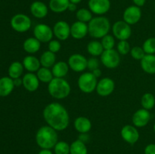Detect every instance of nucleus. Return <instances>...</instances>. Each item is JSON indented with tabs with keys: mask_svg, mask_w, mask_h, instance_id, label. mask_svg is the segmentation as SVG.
Listing matches in <instances>:
<instances>
[{
	"mask_svg": "<svg viewBox=\"0 0 155 154\" xmlns=\"http://www.w3.org/2000/svg\"><path fill=\"white\" fill-rule=\"evenodd\" d=\"M42 116L47 125L57 131H64L69 126V113L62 104L58 102L50 103L45 106Z\"/></svg>",
	"mask_w": 155,
	"mask_h": 154,
	"instance_id": "obj_1",
	"label": "nucleus"
},
{
	"mask_svg": "<svg viewBox=\"0 0 155 154\" xmlns=\"http://www.w3.org/2000/svg\"><path fill=\"white\" fill-rule=\"evenodd\" d=\"M36 143L41 149H52L58 141V131L49 125H43L37 130Z\"/></svg>",
	"mask_w": 155,
	"mask_h": 154,
	"instance_id": "obj_2",
	"label": "nucleus"
},
{
	"mask_svg": "<svg viewBox=\"0 0 155 154\" xmlns=\"http://www.w3.org/2000/svg\"><path fill=\"white\" fill-rule=\"evenodd\" d=\"M89 34L95 39H102L108 34L110 30V23L108 18L104 16H97L88 23Z\"/></svg>",
	"mask_w": 155,
	"mask_h": 154,
	"instance_id": "obj_3",
	"label": "nucleus"
},
{
	"mask_svg": "<svg viewBox=\"0 0 155 154\" xmlns=\"http://www.w3.org/2000/svg\"><path fill=\"white\" fill-rule=\"evenodd\" d=\"M71 88L66 79L64 78H55L48 83V91L53 98L62 100L69 96Z\"/></svg>",
	"mask_w": 155,
	"mask_h": 154,
	"instance_id": "obj_4",
	"label": "nucleus"
},
{
	"mask_svg": "<svg viewBox=\"0 0 155 154\" xmlns=\"http://www.w3.org/2000/svg\"><path fill=\"white\" fill-rule=\"evenodd\" d=\"M98 80L92 72H85L78 78L77 85L82 92L90 94L96 89Z\"/></svg>",
	"mask_w": 155,
	"mask_h": 154,
	"instance_id": "obj_5",
	"label": "nucleus"
},
{
	"mask_svg": "<svg viewBox=\"0 0 155 154\" xmlns=\"http://www.w3.org/2000/svg\"><path fill=\"white\" fill-rule=\"evenodd\" d=\"M12 29L18 33H25L28 31L32 26V21L30 17L24 14H17L11 20Z\"/></svg>",
	"mask_w": 155,
	"mask_h": 154,
	"instance_id": "obj_6",
	"label": "nucleus"
},
{
	"mask_svg": "<svg viewBox=\"0 0 155 154\" xmlns=\"http://www.w3.org/2000/svg\"><path fill=\"white\" fill-rule=\"evenodd\" d=\"M112 33L114 36L119 41L128 40L132 35L131 26L125 21H117L112 26Z\"/></svg>",
	"mask_w": 155,
	"mask_h": 154,
	"instance_id": "obj_7",
	"label": "nucleus"
},
{
	"mask_svg": "<svg viewBox=\"0 0 155 154\" xmlns=\"http://www.w3.org/2000/svg\"><path fill=\"white\" fill-rule=\"evenodd\" d=\"M100 57L102 64L108 69H114L120 63V54L115 49L104 50Z\"/></svg>",
	"mask_w": 155,
	"mask_h": 154,
	"instance_id": "obj_8",
	"label": "nucleus"
},
{
	"mask_svg": "<svg viewBox=\"0 0 155 154\" xmlns=\"http://www.w3.org/2000/svg\"><path fill=\"white\" fill-rule=\"evenodd\" d=\"M33 36L41 43H48L53 39V29L45 24H39L33 29Z\"/></svg>",
	"mask_w": 155,
	"mask_h": 154,
	"instance_id": "obj_9",
	"label": "nucleus"
},
{
	"mask_svg": "<svg viewBox=\"0 0 155 154\" xmlns=\"http://www.w3.org/2000/svg\"><path fill=\"white\" fill-rule=\"evenodd\" d=\"M88 59L84 55L78 53L71 54L68 58V63L70 69L76 72H82L87 69Z\"/></svg>",
	"mask_w": 155,
	"mask_h": 154,
	"instance_id": "obj_10",
	"label": "nucleus"
},
{
	"mask_svg": "<svg viewBox=\"0 0 155 154\" xmlns=\"http://www.w3.org/2000/svg\"><path fill=\"white\" fill-rule=\"evenodd\" d=\"M88 6L92 14L102 16L109 11L111 4L110 0H89Z\"/></svg>",
	"mask_w": 155,
	"mask_h": 154,
	"instance_id": "obj_11",
	"label": "nucleus"
},
{
	"mask_svg": "<svg viewBox=\"0 0 155 154\" xmlns=\"http://www.w3.org/2000/svg\"><path fill=\"white\" fill-rule=\"evenodd\" d=\"M142 18V10L141 8L136 5H130L124 10L123 14V19L128 24L135 25L141 20Z\"/></svg>",
	"mask_w": 155,
	"mask_h": 154,
	"instance_id": "obj_12",
	"label": "nucleus"
},
{
	"mask_svg": "<svg viewBox=\"0 0 155 154\" xmlns=\"http://www.w3.org/2000/svg\"><path fill=\"white\" fill-rule=\"evenodd\" d=\"M114 89V81L109 77H104L98 82L95 91L99 96L107 97L113 93Z\"/></svg>",
	"mask_w": 155,
	"mask_h": 154,
	"instance_id": "obj_13",
	"label": "nucleus"
},
{
	"mask_svg": "<svg viewBox=\"0 0 155 154\" xmlns=\"http://www.w3.org/2000/svg\"><path fill=\"white\" fill-rule=\"evenodd\" d=\"M120 135L123 140L130 144H135L139 139V132L134 125H126L121 128Z\"/></svg>",
	"mask_w": 155,
	"mask_h": 154,
	"instance_id": "obj_14",
	"label": "nucleus"
},
{
	"mask_svg": "<svg viewBox=\"0 0 155 154\" xmlns=\"http://www.w3.org/2000/svg\"><path fill=\"white\" fill-rule=\"evenodd\" d=\"M151 113L149 110L141 108L136 110L133 115L132 122L136 128H143L146 126L151 120Z\"/></svg>",
	"mask_w": 155,
	"mask_h": 154,
	"instance_id": "obj_15",
	"label": "nucleus"
},
{
	"mask_svg": "<svg viewBox=\"0 0 155 154\" xmlns=\"http://www.w3.org/2000/svg\"><path fill=\"white\" fill-rule=\"evenodd\" d=\"M53 33L59 41H65L71 36V26L64 21H59L53 27Z\"/></svg>",
	"mask_w": 155,
	"mask_h": 154,
	"instance_id": "obj_16",
	"label": "nucleus"
},
{
	"mask_svg": "<svg viewBox=\"0 0 155 154\" xmlns=\"http://www.w3.org/2000/svg\"><path fill=\"white\" fill-rule=\"evenodd\" d=\"M89 33V27L86 23L75 21L71 26V36L75 39H82Z\"/></svg>",
	"mask_w": 155,
	"mask_h": 154,
	"instance_id": "obj_17",
	"label": "nucleus"
},
{
	"mask_svg": "<svg viewBox=\"0 0 155 154\" xmlns=\"http://www.w3.org/2000/svg\"><path fill=\"white\" fill-rule=\"evenodd\" d=\"M31 14L37 19H42L48 15V8L44 2L41 1H34L30 7Z\"/></svg>",
	"mask_w": 155,
	"mask_h": 154,
	"instance_id": "obj_18",
	"label": "nucleus"
},
{
	"mask_svg": "<svg viewBox=\"0 0 155 154\" xmlns=\"http://www.w3.org/2000/svg\"><path fill=\"white\" fill-rule=\"evenodd\" d=\"M23 85L30 92H34L39 86V80L34 72H27L23 77Z\"/></svg>",
	"mask_w": 155,
	"mask_h": 154,
	"instance_id": "obj_19",
	"label": "nucleus"
},
{
	"mask_svg": "<svg viewBox=\"0 0 155 154\" xmlns=\"http://www.w3.org/2000/svg\"><path fill=\"white\" fill-rule=\"evenodd\" d=\"M74 126L76 131L80 134L88 133L92 128V122L89 118L86 116H79L74 122Z\"/></svg>",
	"mask_w": 155,
	"mask_h": 154,
	"instance_id": "obj_20",
	"label": "nucleus"
},
{
	"mask_svg": "<svg viewBox=\"0 0 155 154\" xmlns=\"http://www.w3.org/2000/svg\"><path fill=\"white\" fill-rule=\"evenodd\" d=\"M24 67L28 72H36L41 67L39 59L33 55H27L24 58L22 62Z\"/></svg>",
	"mask_w": 155,
	"mask_h": 154,
	"instance_id": "obj_21",
	"label": "nucleus"
},
{
	"mask_svg": "<svg viewBox=\"0 0 155 154\" xmlns=\"http://www.w3.org/2000/svg\"><path fill=\"white\" fill-rule=\"evenodd\" d=\"M142 70L148 74H155V54H145L140 60Z\"/></svg>",
	"mask_w": 155,
	"mask_h": 154,
	"instance_id": "obj_22",
	"label": "nucleus"
},
{
	"mask_svg": "<svg viewBox=\"0 0 155 154\" xmlns=\"http://www.w3.org/2000/svg\"><path fill=\"white\" fill-rule=\"evenodd\" d=\"M15 84L11 77H2L0 79V96L6 97L13 91Z\"/></svg>",
	"mask_w": 155,
	"mask_h": 154,
	"instance_id": "obj_23",
	"label": "nucleus"
},
{
	"mask_svg": "<svg viewBox=\"0 0 155 154\" xmlns=\"http://www.w3.org/2000/svg\"><path fill=\"white\" fill-rule=\"evenodd\" d=\"M24 50L30 54H33L38 52L41 48V42L33 36L26 39L23 44Z\"/></svg>",
	"mask_w": 155,
	"mask_h": 154,
	"instance_id": "obj_24",
	"label": "nucleus"
},
{
	"mask_svg": "<svg viewBox=\"0 0 155 154\" xmlns=\"http://www.w3.org/2000/svg\"><path fill=\"white\" fill-rule=\"evenodd\" d=\"M69 65L64 61L56 62L51 68V72L55 78H64L69 72Z\"/></svg>",
	"mask_w": 155,
	"mask_h": 154,
	"instance_id": "obj_25",
	"label": "nucleus"
},
{
	"mask_svg": "<svg viewBox=\"0 0 155 154\" xmlns=\"http://www.w3.org/2000/svg\"><path fill=\"white\" fill-rule=\"evenodd\" d=\"M69 4V0H50L48 8L54 13L60 14L68 10Z\"/></svg>",
	"mask_w": 155,
	"mask_h": 154,
	"instance_id": "obj_26",
	"label": "nucleus"
},
{
	"mask_svg": "<svg viewBox=\"0 0 155 154\" xmlns=\"http://www.w3.org/2000/svg\"><path fill=\"white\" fill-rule=\"evenodd\" d=\"M39 61H40L41 66L43 67L50 68L54 66V63H56V55L54 53L51 52L50 51H45L41 54L40 58H39Z\"/></svg>",
	"mask_w": 155,
	"mask_h": 154,
	"instance_id": "obj_27",
	"label": "nucleus"
},
{
	"mask_svg": "<svg viewBox=\"0 0 155 154\" xmlns=\"http://www.w3.org/2000/svg\"><path fill=\"white\" fill-rule=\"evenodd\" d=\"M88 53L92 56V57H98L101 56L103 51H104L101 42L97 40H92L88 43L86 47Z\"/></svg>",
	"mask_w": 155,
	"mask_h": 154,
	"instance_id": "obj_28",
	"label": "nucleus"
},
{
	"mask_svg": "<svg viewBox=\"0 0 155 154\" xmlns=\"http://www.w3.org/2000/svg\"><path fill=\"white\" fill-rule=\"evenodd\" d=\"M70 154H88L86 143L79 139L74 140L70 145Z\"/></svg>",
	"mask_w": 155,
	"mask_h": 154,
	"instance_id": "obj_29",
	"label": "nucleus"
},
{
	"mask_svg": "<svg viewBox=\"0 0 155 154\" xmlns=\"http://www.w3.org/2000/svg\"><path fill=\"white\" fill-rule=\"evenodd\" d=\"M24 65L21 62H13L8 68L9 77H11L13 79L17 78H20L22 75L23 72H24Z\"/></svg>",
	"mask_w": 155,
	"mask_h": 154,
	"instance_id": "obj_30",
	"label": "nucleus"
},
{
	"mask_svg": "<svg viewBox=\"0 0 155 154\" xmlns=\"http://www.w3.org/2000/svg\"><path fill=\"white\" fill-rule=\"evenodd\" d=\"M36 75L40 82L43 83H49L54 79L51 69L49 68L41 66L36 72Z\"/></svg>",
	"mask_w": 155,
	"mask_h": 154,
	"instance_id": "obj_31",
	"label": "nucleus"
},
{
	"mask_svg": "<svg viewBox=\"0 0 155 154\" xmlns=\"http://www.w3.org/2000/svg\"><path fill=\"white\" fill-rule=\"evenodd\" d=\"M141 104H142V108L145 110H152L155 105L154 95L149 92L145 93L141 98Z\"/></svg>",
	"mask_w": 155,
	"mask_h": 154,
	"instance_id": "obj_32",
	"label": "nucleus"
},
{
	"mask_svg": "<svg viewBox=\"0 0 155 154\" xmlns=\"http://www.w3.org/2000/svg\"><path fill=\"white\" fill-rule=\"evenodd\" d=\"M76 18L77 21L80 22L89 23L93 17H92V11L89 9L82 8L76 11Z\"/></svg>",
	"mask_w": 155,
	"mask_h": 154,
	"instance_id": "obj_33",
	"label": "nucleus"
},
{
	"mask_svg": "<svg viewBox=\"0 0 155 154\" xmlns=\"http://www.w3.org/2000/svg\"><path fill=\"white\" fill-rule=\"evenodd\" d=\"M53 149L54 154H70V144L64 140L58 141Z\"/></svg>",
	"mask_w": 155,
	"mask_h": 154,
	"instance_id": "obj_34",
	"label": "nucleus"
},
{
	"mask_svg": "<svg viewBox=\"0 0 155 154\" xmlns=\"http://www.w3.org/2000/svg\"><path fill=\"white\" fill-rule=\"evenodd\" d=\"M142 48L146 54H155V38L151 37L147 39L142 45Z\"/></svg>",
	"mask_w": 155,
	"mask_h": 154,
	"instance_id": "obj_35",
	"label": "nucleus"
},
{
	"mask_svg": "<svg viewBox=\"0 0 155 154\" xmlns=\"http://www.w3.org/2000/svg\"><path fill=\"white\" fill-rule=\"evenodd\" d=\"M114 36L112 35L107 34L104 36V37L101 39V45H102L103 48L104 50H110L114 49L115 45V39Z\"/></svg>",
	"mask_w": 155,
	"mask_h": 154,
	"instance_id": "obj_36",
	"label": "nucleus"
},
{
	"mask_svg": "<svg viewBox=\"0 0 155 154\" xmlns=\"http://www.w3.org/2000/svg\"><path fill=\"white\" fill-rule=\"evenodd\" d=\"M131 47L127 40L119 41L117 46V51L120 55H127L130 52Z\"/></svg>",
	"mask_w": 155,
	"mask_h": 154,
	"instance_id": "obj_37",
	"label": "nucleus"
},
{
	"mask_svg": "<svg viewBox=\"0 0 155 154\" xmlns=\"http://www.w3.org/2000/svg\"><path fill=\"white\" fill-rule=\"evenodd\" d=\"M130 55L136 60H141L146 54L142 48V47L134 46L131 48L130 52Z\"/></svg>",
	"mask_w": 155,
	"mask_h": 154,
	"instance_id": "obj_38",
	"label": "nucleus"
},
{
	"mask_svg": "<svg viewBox=\"0 0 155 154\" xmlns=\"http://www.w3.org/2000/svg\"><path fill=\"white\" fill-rule=\"evenodd\" d=\"M48 51H51L53 53H57L61 48V44L60 41L58 39H51L49 42H48Z\"/></svg>",
	"mask_w": 155,
	"mask_h": 154,
	"instance_id": "obj_39",
	"label": "nucleus"
},
{
	"mask_svg": "<svg viewBox=\"0 0 155 154\" xmlns=\"http://www.w3.org/2000/svg\"><path fill=\"white\" fill-rule=\"evenodd\" d=\"M99 60L96 58V57H92L87 60V69L90 71L99 68Z\"/></svg>",
	"mask_w": 155,
	"mask_h": 154,
	"instance_id": "obj_40",
	"label": "nucleus"
},
{
	"mask_svg": "<svg viewBox=\"0 0 155 154\" xmlns=\"http://www.w3.org/2000/svg\"><path fill=\"white\" fill-rule=\"evenodd\" d=\"M144 154H155V143H149L144 150Z\"/></svg>",
	"mask_w": 155,
	"mask_h": 154,
	"instance_id": "obj_41",
	"label": "nucleus"
},
{
	"mask_svg": "<svg viewBox=\"0 0 155 154\" xmlns=\"http://www.w3.org/2000/svg\"><path fill=\"white\" fill-rule=\"evenodd\" d=\"M132 1H133L134 5L138 6L139 8L145 5V2H146V0H132Z\"/></svg>",
	"mask_w": 155,
	"mask_h": 154,
	"instance_id": "obj_42",
	"label": "nucleus"
},
{
	"mask_svg": "<svg viewBox=\"0 0 155 154\" xmlns=\"http://www.w3.org/2000/svg\"><path fill=\"white\" fill-rule=\"evenodd\" d=\"M79 140H82L83 142L86 143L88 140H89V135H88V133H84V134H80L79 136Z\"/></svg>",
	"mask_w": 155,
	"mask_h": 154,
	"instance_id": "obj_43",
	"label": "nucleus"
},
{
	"mask_svg": "<svg viewBox=\"0 0 155 154\" xmlns=\"http://www.w3.org/2000/svg\"><path fill=\"white\" fill-rule=\"evenodd\" d=\"M68 11L71 12H74V11H77L78 9H77V4H74V3H71L70 2L69 5H68Z\"/></svg>",
	"mask_w": 155,
	"mask_h": 154,
	"instance_id": "obj_44",
	"label": "nucleus"
},
{
	"mask_svg": "<svg viewBox=\"0 0 155 154\" xmlns=\"http://www.w3.org/2000/svg\"><path fill=\"white\" fill-rule=\"evenodd\" d=\"M92 74H93V75H95V76L96 77L97 79L99 78V77H101V74H102V72H101V70L99 69V68L94 69V70L92 71Z\"/></svg>",
	"mask_w": 155,
	"mask_h": 154,
	"instance_id": "obj_45",
	"label": "nucleus"
},
{
	"mask_svg": "<svg viewBox=\"0 0 155 154\" xmlns=\"http://www.w3.org/2000/svg\"><path fill=\"white\" fill-rule=\"evenodd\" d=\"M14 84H15V86H20L21 85H23V79L21 78H17L13 79Z\"/></svg>",
	"mask_w": 155,
	"mask_h": 154,
	"instance_id": "obj_46",
	"label": "nucleus"
},
{
	"mask_svg": "<svg viewBox=\"0 0 155 154\" xmlns=\"http://www.w3.org/2000/svg\"><path fill=\"white\" fill-rule=\"evenodd\" d=\"M38 154H53V152L49 149H41Z\"/></svg>",
	"mask_w": 155,
	"mask_h": 154,
	"instance_id": "obj_47",
	"label": "nucleus"
},
{
	"mask_svg": "<svg viewBox=\"0 0 155 154\" xmlns=\"http://www.w3.org/2000/svg\"><path fill=\"white\" fill-rule=\"evenodd\" d=\"M70 1V2H71V3H74V4H79V3H80L82 1H83V0H69Z\"/></svg>",
	"mask_w": 155,
	"mask_h": 154,
	"instance_id": "obj_48",
	"label": "nucleus"
},
{
	"mask_svg": "<svg viewBox=\"0 0 155 154\" xmlns=\"http://www.w3.org/2000/svg\"><path fill=\"white\" fill-rule=\"evenodd\" d=\"M153 129H154V133H155V123H154V127H153Z\"/></svg>",
	"mask_w": 155,
	"mask_h": 154,
	"instance_id": "obj_49",
	"label": "nucleus"
}]
</instances>
